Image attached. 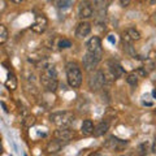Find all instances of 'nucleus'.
I'll return each instance as SVG.
<instances>
[{"label": "nucleus", "mask_w": 156, "mask_h": 156, "mask_svg": "<svg viewBox=\"0 0 156 156\" xmlns=\"http://www.w3.org/2000/svg\"><path fill=\"white\" fill-rule=\"evenodd\" d=\"M7 41H8V30L5 26L0 23V44L5 43Z\"/></svg>", "instance_id": "aec40b11"}, {"label": "nucleus", "mask_w": 156, "mask_h": 156, "mask_svg": "<svg viewBox=\"0 0 156 156\" xmlns=\"http://www.w3.org/2000/svg\"><path fill=\"white\" fill-rule=\"evenodd\" d=\"M81 131L83 135H91L94 133V124L91 120H85L81 125Z\"/></svg>", "instance_id": "dca6fc26"}, {"label": "nucleus", "mask_w": 156, "mask_h": 156, "mask_svg": "<svg viewBox=\"0 0 156 156\" xmlns=\"http://www.w3.org/2000/svg\"><path fill=\"white\" fill-rule=\"evenodd\" d=\"M94 156H103V155H100V154H96V155H94Z\"/></svg>", "instance_id": "2f4dec72"}, {"label": "nucleus", "mask_w": 156, "mask_h": 156, "mask_svg": "<svg viewBox=\"0 0 156 156\" xmlns=\"http://www.w3.org/2000/svg\"><path fill=\"white\" fill-rule=\"evenodd\" d=\"M94 16V8H92V4L90 2H83L80 3V7H78V17H80L82 21L85 20H89Z\"/></svg>", "instance_id": "39448f33"}, {"label": "nucleus", "mask_w": 156, "mask_h": 156, "mask_svg": "<svg viewBox=\"0 0 156 156\" xmlns=\"http://www.w3.org/2000/svg\"><path fill=\"white\" fill-rule=\"evenodd\" d=\"M138 155H139V156L147 155V144H146V143H143V144L139 146V148H138Z\"/></svg>", "instance_id": "4be33fe9"}, {"label": "nucleus", "mask_w": 156, "mask_h": 156, "mask_svg": "<svg viewBox=\"0 0 156 156\" xmlns=\"http://www.w3.org/2000/svg\"><path fill=\"white\" fill-rule=\"evenodd\" d=\"M121 38H122V41L126 42V43H131V42H136L140 39V33L136 30L135 27H128L125 29L121 34Z\"/></svg>", "instance_id": "9d476101"}, {"label": "nucleus", "mask_w": 156, "mask_h": 156, "mask_svg": "<svg viewBox=\"0 0 156 156\" xmlns=\"http://www.w3.org/2000/svg\"><path fill=\"white\" fill-rule=\"evenodd\" d=\"M152 152L156 155V139L154 140V144H152Z\"/></svg>", "instance_id": "bb28decb"}, {"label": "nucleus", "mask_w": 156, "mask_h": 156, "mask_svg": "<svg viewBox=\"0 0 156 156\" xmlns=\"http://www.w3.org/2000/svg\"><path fill=\"white\" fill-rule=\"evenodd\" d=\"M136 74H139V76H146V74H147V72H144L143 69H142V68H139V69H138V72H136Z\"/></svg>", "instance_id": "a878e982"}, {"label": "nucleus", "mask_w": 156, "mask_h": 156, "mask_svg": "<svg viewBox=\"0 0 156 156\" xmlns=\"http://www.w3.org/2000/svg\"><path fill=\"white\" fill-rule=\"evenodd\" d=\"M154 21H155V22H156V13H155V14H154Z\"/></svg>", "instance_id": "7c9ffc66"}, {"label": "nucleus", "mask_w": 156, "mask_h": 156, "mask_svg": "<svg viewBox=\"0 0 156 156\" xmlns=\"http://www.w3.org/2000/svg\"><path fill=\"white\" fill-rule=\"evenodd\" d=\"M5 86L8 87L9 90H14V89H16V87H17V78H16V76H14L12 72L9 73L8 80L5 81Z\"/></svg>", "instance_id": "f3484780"}, {"label": "nucleus", "mask_w": 156, "mask_h": 156, "mask_svg": "<svg viewBox=\"0 0 156 156\" xmlns=\"http://www.w3.org/2000/svg\"><path fill=\"white\" fill-rule=\"evenodd\" d=\"M120 156H128V155H120Z\"/></svg>", "instance_id": "473e14b6"}, {"label": "nucleus", "mask_w": 156, "mask_h": 156, "mask_svg": "<svg viewBox=\"0 0 156 156\" xmlns=\"http://www.w3.org/2000/svg\"><path fill=\"white\" fill-rule=\"evenodd\" d=\"M128 146V140H122V139H119L116 136H109L108 139L105 140L104 143V147L109 151H117V150H122Z\"/></svg>", "instance_id": "0eeeda50"}, {"label": "nucleus", "mask_w": 156, "mask_h": 156, "mask_svg": "<svg viewBox=\"0 0 156 156\" xmlns=\"http://www.w3.org/2000/svg\"><path fill=\"white\" fill-rule=\"evenodd\" d=\"M87 52L89 53H92V55H95L96 57L101 58L103 56V47H101V41L99 37H92L90 38V41L87 42Z\"/></svg>", "instance_id": "20e7f679"}, {"label": "nucleus", "mask_w": 156, "mask_h": 156, "mask_svg": "<svg viewBox=\"0 0 156 156\" xmlns=\"http://www.w3.org/2000/svg\"><path fill=\"white\" fill-rule=\"evenodd\" d=\"M100 60H101V58L96 57L95 55H92V53L86 52L83 58H82V62H83V68H85V69L91 72V70H94L95 68L98 66V64H99Z\"/></svg>", "instance_id": "1a4fd4ad"}, {"label": "nucleus", "mask_w": 156, "mask_h": 156, "mask_svg": "<svg viewBox=\"0 0 156 156\" xmlns=\"http://www.w3.org/2000/svg\"><path fill=\"white\" fill-rule=\"evenodd\" d=\"M3 152V146H2V142H0V154Z\"/></svg>", "instance_id": "c85d7f7f"}, {"label": "nucleus", "mask_w": 156, "mask_h": 156, "mask_svg": "<svg viewBox=\"0 0 156 156\" xmlns=\"http://www.w3.org/2000/svg\"><path fill=\"white\" fill-rule=\"evenodd\" d=\"M73 5V0H57L56 3V7L57 9H62V11H65V9H69L70 7Z\"/></svg>", "instance_id": "6ab92c4d"}, {"label": "nucleus", "mask_w": 156, "mask_h": 156, "mask_svg": "<svg viewBox=\"0 0 156 156\" xmlns=\"http://www.w3.org/2000/svg\"><path fill=\"white\" fill-rule=\"evenodd\" d=\"M109 129V122L108 121H100L99 124H98L95 128H94V134L95 136H100V135H104L107 131Z\"/></svg>", "instance_id": "4468645a"}, {"label": "nucleus", "mask_w": 156, "mask_h": 156, "mask_svg": "<svg viewBox=\"0 0 156 156\" xmlns=\"http://www.w3.org/2000/svg\"><path fill=\"white\" fill-rule=\"evenodd\" d=\"M73 136H74V131L72 129H69V126H66V128H60L55 131V138L57 140H70Z\"/></svg>", "instance_id": "9b49d317"}, {"label": "nucleus", "mask_w": 156, "mask_h": 156, "mask_svg": "<svg viewBox=\"0 0 156 156\" xmlns=\"http://www.w3.org/2000/svg\"><path fill=\"white\" fill-rule=\"evenodd\" d=\"M138 80H139V77H138V74H136L135 72H131V73H129L128 76H126V82L130 85V86H136L138 85Z\"/></svg>", "instance_id": "a211bd4d"}, {"label": "nucleus", "mask_w": 156, "mask_h": 156, "mask_svg": "<svg viewBox=\"0 0 156 156\" xmlns=\"http://www.w3.org/2000/svg\"><path fill=\"white\" fill-rule=\"evenodd\" d=\"M82 70L76 62H68L66 64V80L68 83L73 89H78L82 83Z\"/></svg>", "instance_id": "f257e3e1"}, {"label": "nucleus", "mask_w": 156, "mask_h": 156, "mask_svg": "<svg viewBox=\"0 0 156 156\" xmlns=\"http://www.w3.org/2000/svg\"><path fill=\"white\" fill-rule=\"evenodd\" d=\"M48 26V20L44 14H37L35 20H34V23L31 25V30L37 34H43L47 30Z\"/></svg>", "instance_id": "423d86ee"}, {"label": "nucleus", "mask_w": 156, "mask_h": 156, "mask_svg": "<svg viewBox=\"0 0 156 156\" xmlns=\"http://www.w3.org/2000/svg\"><path fill=\"white\" fill-rule=\"evenodd\" d=\"M12 2H13L14 4H21V3L23 2V0H12Z\"/></svg>", "instance_id": "cd10ccee"}, {"label": "nucleus", "mask_w": 156, "mask_h": 156, "mask_svg": "<svg viewBox=\"0 0 156 156\" xmlns=\"http://www.w3.org/2000/svg\"><path fill=\"white\" fill-rule=\"evenodd\" d=\"M90 2H91V4H95V5H99V4L104 3L105 0H90Z\"/></svg>", "instance_id": "393cba45"}, {"label": "nucleus", "mask_w": 156, "mask_h": 156, "mask_svg": "<svg viewBox=\"0 0 156 156\" xmlns=\"http://www.w3.org/2000/svg\"><path fill=\"white\" fill-rule=\"evenodd\" d=\"M107 66H108V73H109L111 78H113V80H117V78L124 76V68L121 66L117 61L109 60L108 62H107Z\"/></svg>", "instance_id": "6e6552de"}, {"label": "nucleus", "mask_w": 156, "mask_h": 156, "mask_svg": "<svg viewBox=\"0 0 156 156\" xmlns=\"http://www.w3.org/2000/svg\"><path fill=\"white\" fill-rule=\"evenodd\" d=\"M62 147V143H61V140H51V142H48V144L46 146V151L48 154H57L58 151L61 150Z\"/></svg>", "instance_id": "2eb2a0df"}, {"label": "nucleus", "mask_w": 156, "mask_h": 156, "mask_svg": "<svg viewBox=\"0 0 156 156\" xmlns=\"http://www.w3.org/2000/svg\"><path fill=\"white\" fill-rule=\"evenodd\" d=\"M41 83L47 91H56L57 89V80H53V78H47L41 76Z\"/></svg>", "instance_id": "ddd939ff"}, {"label": "nucleus", "mask_w": 156, "mask_h": 156, "mask_svg": "<svg viewBox=\"0 0 156 156\" xmlns=\"http://www.w3.org/2000/svg\"><path fill=\"white\" fill-rule=\"evenodd\" d=\"M34 122H35V119H34V117L31 116V117H27V119L23 121V124L25 125H27V126H30V125H33Z\"/></svg>", "instance_id": "5701e85b"}, {"label": "nucleus", "mask_w": 156, "mask_h": 156, "mask_svg": "<svg viewBox=\"0 0 156 156\" xmlns=\"http://www.w3.org/2000/svg\"><path fill=\"white\" fill-rule=\"evenodd\" d=\"M91 33V23L87 21H82L78 23V26L76 29V37L77 38H86Z\"/></svg>", "instance_id": "f8f14e48"}, {"label": "nucleus", "mask_w": 156, "mask_h": 156, "mask_svg": "<svg viewBox=\"0 0 156 156\" xmlns=\"http://www.w3.org/2000/svg\"><path fill=\"white\" fill-rule=\"evenodd\" d=\"M120 4L122 7H128L129 4H130V0H120Z\"/></svg>", "instance_id": "b1692460"}, {"label": "nucleus", "mask_w": 156, "mask_h": 156, "mask_svg": "<svg viewBox=\"0 0 156 156\" xmlns=\"http://www.w3.org/2000/svg\"><path fill=\"white\" fill-rule=\"evenodd\" d=\"M50 119L53 124H56L57 126H60V128H66V126H69L73 121H74V115L68 111H61V112L52 113Z\"/></svg>", "instance_id": "f03ea898"}, {"label": "nucleus", "mask_w": 156, "mask_h": 156, "mask_svg": "<svg viewBox=\"0 0 156 156\" xmlns=\"http://www.w3.org/2000/svg\"><path fill=\"white\" fill-rule=\"evenodd\" d=\"M105 74L101 70H95L94 73L90 74V78H89V89L92 90V91H99L104 87L105 85Z\"/></svg>", "instance_id": "7ed1b4c3"}, {"label": "nucleus", "mask_w": 156, "mask_h": 156, "mask_svg": "<svg viewBox=\"0 0 156 156\" xmlns=\"http://www.w3.org/2000/svg\"><path fill=\"white\" fill-rule=\"evenodd\" d=\"M57 47L60 48V50H65V48H70L72 47V42L69 41V39H66V38H62L58 41L57 43Z\"/></svg>", "instance_id": "412c9836"}, {"label": "nucleus", "mask_w": 156, "mask_h": 156, "mask_svg": "<svg viewBox=\"0 0 156 156\" xmlns=\"http://www.w3.org/2000/svg\"><path fill=\"white\" fill-rule=\"evenodd\" d=\"M152 95L156 98V90H154V91H152Z\"/></svg>", "instance_id": "c756f323"}]
</instances>
